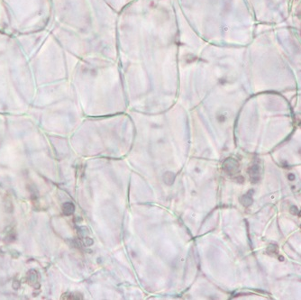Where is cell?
<instances>
[{"mask_svg":"<svg viewBox=\"0 0 301 300\" xmlns=\"http://www.w3.org/2000/svg\"><path fill=\"white\" fill-rule=\"evenodd\" d=\"M223 168H224V171H226L228 174H234L238 171L239 170V164L234 159H227L223 164Z\"/></svg>","mask_w":301,"mask_h":300,"instance_id":"1","label":"cell"},{"mask_svg":"<svg viewBox=\"0 0 301 300\" xmlns=\"http://www.w3.org/2000/svg\"><path fill=\"white\" fill-rule=\"evenodd\" d=\"M248 173H249L250 178H251V182L253 184L258 183L261 178V170H260L259 165L255 164L252 165L248 170Z\"/></svg>","mask_w":301,"mask_h":300,"instance_id":"2","label":"cell"},{"mask_svg":"<svg viewBox=\"0 0 301 300\" xmlns=\"http://www.w3.org/2000/svg\"><path fill=\"white\" fill-rule=\"evenodd\" d=\"M111 6V7H114L117 11H120L124 8V6H127L131 0H105Z\"/></svg>","mask_w":301,"mask_h":300,"instance_id":"3","label":"cell"},{"mask_svg":"<svg viewBox=\"0 0 301 300\" xmlns=\"http://www.w3.org/2000/svg\"><path fill=\"white\" fill-rule=\"evenodd\" d=\"M252 194H253V190H250L247 194L244 195L242 198H240V202L242 203L243 205L244 206H249L252 205Z\"/></svg>","mask_w":301,"mask_h":300,"instance_id":"4","label":"cell"},{"mask_svg":"<svg viewBox=\"0 0 301 300\" xmlns=\"http://www.w3.org/2000/svg\"><path fill=\"white\" fill-rule=\"evenodd\" d=\"M62 210H63V213L67 215H72L75 211V206L72 203L70 202H67V203H64L63 206H62Z\"/></svg>","mask_w":301,"mask_h":300,"instance_id":"5","label":"cell"},{"mask_svg":"<svg viewBox=\"0 0 301 300\" xmlns=\"http://www.w3.org/2000/svg\"><path fill=\"white\" fill-rule=\"evenodd\" d=\"M28 282L31 285H35V283L38 281V275L37 272L35 271H31L28 273V277H27Z\"/></svg>","mask_w":301,"mask_h":300,"instance_id":"6","label":"cell"},{"mask_svg":"<svg viewBox=\"0 0 301 300\" xmlns=\"http://www.w3.org/2000/svg\"><path fill=\"white\" fill-rule=\"evenodd\" d=\"M174 179H175V175L171 173V172H167L163 176L164 183L167 184V185H171L174 182Z\"/></svg>","mask_w":301,"mask_h":300,"instance_id":"7","label":"cell"},{"mask_svg":"<svg viewBox=\"0 0 301 300\" xmlns=\"http://www.w3.org/2000/svg\"><path fill=\"white\" fill-rule=\"evenodd\" d=\"M268 252L269 253H274V254H276V253L278 252V246L276 244H270L269 247H268Z\"/></svg>","mask_w":301,"mask_h":300,"instance_id":"8","label":"cell"},{"mask_svg":"<svg viewBox=\"0 0 301 300\" xmlns=\"http://www.w3.org/2000/svg\"><path fill=\"white\" fill-rule=\"evenodd\" d=\"M289 211H290V213L292 215H298V209H297V207L296 205H292L291 207H290V209H289Z\"/></svg>","mask_w":301,"mask_h":300,"instance_id":"9","label":"cell"},{"mask_svg":"<svg viewBox=\"0 0 301 300\" xmlns=\"http://www.w3.org/2000/svg\"><path fill=\"white\" fill-rule=\"evenodd\" d=\"M288 178H289L290 181H293V180H295V175L292 173L289 174V175H288Z\"/></svg>","mask_w":301,"mask_h":300,"instance_id":"10","label":"cell"},{"mask_svg":"<svg viewBox=\"0 0 301 300\" xmlns=\"http://www.w3.org/2000/svg\"><path fill=\"white\" fill-rule=\"evenodd\" d=\"M279 261H284V258H283L282 256H279Z\"/></svg>","mask_w":301,"mask_h":300,"instance_id":"11","label":"cell"}]
</instances>
